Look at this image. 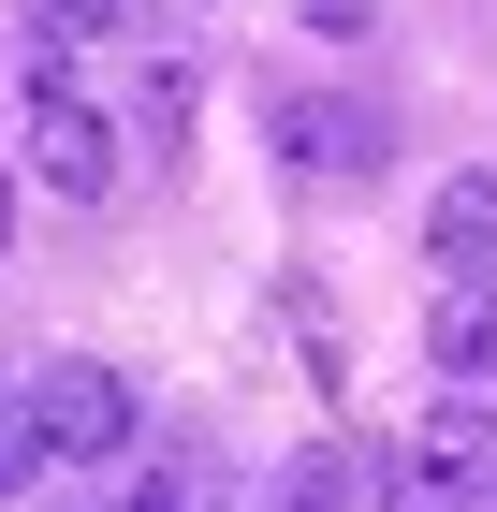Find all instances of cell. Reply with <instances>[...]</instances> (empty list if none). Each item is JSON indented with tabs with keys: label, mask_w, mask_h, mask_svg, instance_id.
<instances>
[{
	"label": "cell",
	"mask_w": 497,
	"mask_h": 512,
	"mask_svg": "<svg viewBox=\"0 0 497 512\" xmlns=\"http://www.w3.org/2000/svg\"><path fill=\"white\" fill-rule=\"evenodd\" d=\"M0 59H15V15H0Z\"/></svg>",
	"instance_id": "cell-14"
},
{
	"label": "cell",
	"mask_w": 497,
	"mask_h": 512,
	"mask_svg": "<svg viewBox=\"0 0 497 512\" xmlns=\"http://www.w3.org/2000/svg\"><path fill=\"white\" fill-rule=\"evenodd\" d=\"M0 381H15V366H0Z\"/></svg>",
	"instance_id": "cell-15"
},
{
	"label": "cell",
	"mask_w": 497,
	"mask_h": 512,
	"mask_svg": "<svg viewBox=\"0 0 497 512\" xmlns=\"http://www.w3.org/2000/svg\"><path fill=\"white\" fill-rule=\"evenodd\" d=\"M483 512H497V498H483Z\"/></svg>",
	"instance_id": "cell-16"
},
{
	"label": "cell",
	"mask_w": 497,
	"mask_h": 512,
	"mask_svg": "<svg viewBox=\"0 0 497 512\" xmlns=\"http://www.w3.org/2000/svg\"><path fill=\"white\" fill-rule=\"evenodd\" d=\"M293 30H322V44H366V30H381V0H293Z\"/></svg>",
	"instance_id": "cell-11"
},
{
	"label": "cell",
	"mask_w": 497,
	"mask_h": 512,
	"mask_svg": "<svg viewBox=\"0 0 497 512\" xmlns=\"http://www.w3.org/2000/svg\"><path fill=\"white\" fill-rule=\"evenodd\" d=\"M483 498H497V410H483V381H468V395H439V410L381 454V512H483Z\"/></svg>",
	"instance_id": "cell-1"
},
{
	"label": "cell",
	"mask_w": 497,
	"mask_h": 512,
	"mask_svg": "<svg viewBox=\"0 0 497 512\" xmlns=\"http://www.w3.org/2000/svg\"><path fill=\"white\" fill-rule=\"evenodd\" d=\"M59 512H132V498H59Z\"/></svg>",
	"instance_id": "cell-13"
},
{
	"label": "cell",
	"mask_w": 497,
	"mask_h": 512,
	"mask_svg": "<svg viewBox=\"0 0 497 512\" xmlns=\"http://www.w3.org/2000/svg\"><path fill=\"white\" fill-rule=\"evenodd\" d=\"M424 366L439 381H497V278H439L424 293Z\"/></svg>",
	"instance_id": "cell-6"
},
{
	"label": "cell",
	"mask_w": 497,
	"mask_h": 512,
	"mask_svg": "<svg viewBox=\"0 0 497 512\" xmlns=\"http://www.w3.org/2000/svg\"><path fill=\"white\" fill-rule=\"evenodd\" d=\"M278 512H351V454H293L278 469Z\"/></svg>",
	"instance_id": "cell-10"
},
{
	"label": "cell",
	"mask_w": 497,
	"mask_h": 512,
	"mask_svg": "<svg viewBox=\"0 0 497 512\" xmlns=\"http://www.w3.org/2000/svg\"><path fill=\"white\" fill-rule=\"evenodd\" d=\"M132 132H147V147H191V59H147V88H132Z\"/></svg>",
	"instance_id": "cell-8"
},
{
	"label": "cell",
	"mask_w": 497,
	"mask_h": 512,
	"mask_svg": "<svg viewBox=\"0 0 497 512\" xmlns=\"http://www.w3.org/2000/svg\"><path fill=\"white\" fill-rule=\"evenodd\" d=\"M30 30H44V44H117L132 0H30Z\"/></svg>",
	"instance_id": "cell-9"
},
{
	"label": "cell",
	"mask_w": 497,
	"mask_h": 512,
	"mask_svg": "<svg viewBox=\"0 0 497 512\" xmlns=\"http://www.w3.org/2000/svg\"><path fill=\"white\" fill-rule=\"evenodd\" d=\"M0 249H15V161H0Z\"/></svg>",
	"instance_id": "cell-12"
},
{
	"label": "cell",
	"mask_w": 497,
	"mask_h": 512,
	"mask_svg": "<svg viewBox=\"0 0 497 512\" xmlns=\"http://www.w3.org/2000/svg\"><path fill=\"white\" fill-rule=\"evenodd\" d=\"M30 410H44V439H59V469H117V454H132V439H147V410H132V381H117V366H44L30 381Z\"/></svg>",
	"instance_id": "cell-3"
},
{
	"label": "cell",
	"mask_w": 497,
	"mask_h": 512,
	"mask_svg": "<svg viewBox=\"0 0 497 512\" xmlns=\"http://www.w3.org/2000/svg\"><path fill=\"white\" fill-rule=\"evenodd\" d=\"M424 264L439 278H497V161H468V176L424 191Z\"/></svg>",
	"instance_id": "cell-5"
},
{
	"label": "cell",
	"mask_w": 497,
	"mask_h": 512,
	"mask_svg": "<svg viewBox=\"0 0 497 512\" xmlns=\"http://www.w3.org/2000/svg\"><path fill=\"white\" fill-rule=\"evenodd\" d=\"M44 469H59V439H44V410H30V381H0V498H30Z\"/></svg>",
	"instance_id": "cell-7"
},
{
	"label": "cell",
	"mask_w": 497,
	"mask_h": 512,
	"mask_svg": "<svg viewBox=\"0 0 497 512\" xmlns=\"http://www.w3.org/2000/svg\"><path fill=\"white\" fill-rule=\"evenodd\" d=\"M117 176H132V132L88 103L74 74H59V44L30 59V191H59V205H117Z\"/></svg>",
	"instance_id": "cell-2"
},
{
	"label": "cell",
	"mask_w": 497,
	"mask_h": 512,
	"mask_svg": "<svg viewBox=\"0 0 497 512\" xmlns=\"http://www.w3.org/2000/svg\"><path fill=\"white\" fill-rule=\"evenodd\" d=\"M278 161L322 176V191H366L381 176V118L366 103H278Z\"/></svg>",
	"instance_id": "cell-4"
}]
</instances>
